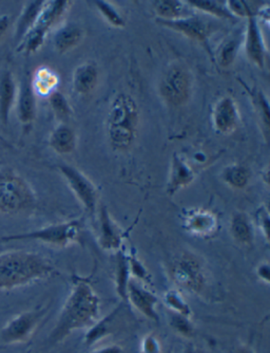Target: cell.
<instances>
[{"instance_id":"cell-15","label":"cell","mask_w":270,"mask_h":353,"mask_svg":"<svg viewBox=\"0 0 270 353\" xmlns=\"http://www.w3.org/2000/svg\"><path fill=\"white\" fill-rule=\"evenodd\" d=\"M125 232L113 219L106 206H101L98 211V243L101 249L116 252L123 249Z\"/></svg>"},{"instance_id":"cell-9","label":"cell","mask_w":270,"mask_h":353,"mask_svg":"<svg viewBox=\"0 0 270 353\" xmlns=\"http://www.w3.org/2000/svg\"><path fill=\"white\" fill-rule=\"evenodd\" d=\"M47 309L25 311L12 317L0 330V342L5 345L23 344L33 336Z\"/></svg>"},{"instance_id":"cell-12","label":"cell","mask_w":270,"mask_h":353,"mask_svg":"<svg viewBox=\"0 0 270 353\" xmlns=\"http://www.w3.org/2000/svg\"><path fill=\"white\" fill-rule=\"evenodd\" d=\"M211 121L214 130L218 134H231L236 132L241 121L236 101L229 95L218 99L212 108Z\"/></svg>"},{"instance_id":"cell-13","label":"cell","mask_w":270,"mask_h":353,"mask_svg":"<svg viewBox=\"0 0 270 353\" xmlns=\"http://www.w3.org/2000/svg\"><path fill=\"white\" fill-rule=\"evenodd\" d=\"M247 23L245 27L244 47L248 59L260 69H264L267 55V48L264 41L263 32L260 27L257 14L250 15L246 19Z\"/></svg>"},{"instance_id":"cell-26","label":"cell","mask_w":270,"mask_h":353,"mask_svg":"<svg viewBox=\"0 0 270 353\" xmlns=\"http://www.w3.org/2000/svg\"><path fill=\"white\" fill-rule=\"evenodd\" d=\"M121 307H116L114 310L111 311L108 315L103 319H97L96 322L88 328L83 343L87 347H92L98 344L101 341L108 338L109 335L112 334L115 328V322L120 315Z\"/></svg>"},{"instance_id":"cell-16","label":"cell","mask_w":270,"mask_h":353,"mask_svg":"<svg viewBox=\"0 0 270 353\" xmlns=\"http://www.w3.org/2000/svg\"><path fill=\"white\" fill-rule=\"evenodd\" d=\"M127 301L152 322H160V314L158 313V297L148 290L146 287L138 281L131 279L127 290Z\"/></svg>"},{"instance_id":"cell-23","label":"cell","mask_w":270,"mask_h":353,"mask_svg":"<svg viewBox=\"0 0 270 353\" xmlns=\"http://www.w3.org/2000/svg\"><path fill=\"white\" fill-rule=\"evenodd\" d=\"M49 145L61 156L73 154L77 148L76 132L67 123H59L50 134Z\"/></svg>"},{"instance_id":"cell-31","label":"cell","mask_w":270,"mask_h":353,"mask_svg":"<svg viewBox=\"0 0 270 353\" xmlns=\"http://www.w3.org/2000/svg\"><path fill=\"white\" fill-rule=\"evenodd\" d=\"M188 5L194 10L202 12L207 15L214 16L218 19L233 21L238 19L230 13L226 1H216V0H192L187 1Z\"/></svg>"},{"instance_id":"cell-14","label":"cell","mask_w":270,"mask_h":353,"mask_svg":"<svg viewBox=\"0 0 270 353\" xmlns=\"http://www.w3.org/2000/svg\"><path fill=\"white\" fill-rule=\"evenodd\" d=\"M156 23L167 28V29L174 30V31L180 33L184 37L198 41L202 45L207 47L208 39L210 35V28L208 21L202 19L200 16L192 15L183 19H176V21H162V19H156Z\"/></svg>"},{"instance_id":"cell-30","label":"cell","mask_w":270,"mask_h":353,"mask_svg":"<svg viewBox=\"0 0 270 353\" xmlns=\"http://www.w3.org/2000/svg\"><path fill=\"white\" fill-rule=\"evenodd\" d=\"M31 82L37 94L49 97L56 89L59 79L52 69L41 67L34 73L33 77H31Z\"/></svg>"},{"instance_id":"cell-1","label":"cell","mask_w":270,"mask_h":353,"mask_svg":"<svg viewBox=\"0 0 270 353\" xmlns=\"http://www.w3.org/2000/svg\"><path fill=\"white\" fill-rule=\"evenodd\" d=\"M101 312V299L86 279H75L56 324L50 333L53 344L63 342L75 331L90 328Z\"/></svg>"},{"instance_id":"cell-19","label":"cell","mask_w":270,"mask_h":353,"mask_svg":"<svg viewBox=\"0 0 270 353\" xmlns=\"http://www.w3.org/2000/svg\"><path fill=\"white\" fill-rule=\"evenodd\" d=\"M19 86L15 77L9 69L0 72V122L8 126L12 109L15 107Z\"/></svg>"},{"instance_id":"cell-29","label":"cell","mask_w":270,"mask_h":353,"mask_svg":"<svg viewBox=\"0 0 270 353\" xmlns=\"http://www.w3.org/2000/svg\"><path fill=\"white\" fill-rule=\"evenodd\" d=\"M130 277V270H129L127 252L122 249L116 252L114 281L115 290H116L117 295H118L123 301H127V290H128V285L131 281Z\"/></svg>"},{"instance_id":"cell-17","label":"cell","mask_w":270,"mask_h":353,"mask_svg":"<svg viewBox=\"0 0 270 353\" xmlns=\"http://www.w3.org/2000/svg\"><path fill=\"white\" fill-rule=\"evenodd\" d=\"M196 178V170L190 165L189 162L178 152H174L169 170L167 194L169 196L176 195V192L192 184Z\"/></svg>"},{"instance_id":"cell-20","label":"cell","mask_w":270,"mask_h":353,"mask_svg":"<svg viewBox=\"0 0 270 353\" xmlns=\"http://www.w3.org/2000/svg\"><path fill=\"white\" fill-rule=\"evenodd\" d=\"M245 28L234 30L228 37L222 41L216 53V59L218 66L222 68H229L236 61L242 46L244 45Z\"/></svg>"},{"instance_id":"cell-35","label":"cell","mask_w":270,"mask_h":353,"mask_svg":"<svg viewBox=\"0 0 270 353\" xmlns=\"http://www.w3.org/2000/svg\"><path fill=\"white\" fill-rule=\"evenodd\" d=\"M127 259H128L129 270H130L131 276L138 279L142 283L151 285L152 283V276L150 272L148 271L144 263H142L138 256L135 253L134 250L127 251Z\"/></svg>"},{"instance_id":"cell-45","label":"cell","mask_w":270,"mask_h":353,"mask_svg":"<svg viewBox=\"0 0 270 353\" xmlns=\"http://www.w3.org/2000/svg\"><path fill=\"white\" fill-rule=\"evenodd\" d=\"M185 353H202V351L200 350V349L196 348V346H194V345H189V346L186 348V350H185Z\"/></svg>"},{"instance_id":"cell-4","label":"cell","mask_w":270,"mask_h":353,"mask_svg":"<svg viewBox=\"0 0 270 353\" xmlns=\"http://www.w3.org/2000/svg\"><path fill=\"white\" fill-rule=\"evenodd\" d=\"M37 203V194L23 176L11 168L0 170V213H27L34 210Z\"/></svg>"},{"instance_id":"cell-5","label":"cell","mask_w":270,"mask_h":353,"mask_svg":"<svg viewBox=\"0 0 270 353\" xmlns=\"http://www.w3.org/2000/svg\"><path fill=\"white\" fill-rule=\"evenodd\" d=\"M83 231V222L79 219L49 224L39 230L25 233L11 234L3 237L5 243L12 241H39L57 248H67L79 243Z\"/></svg>"},{"instance_id":"cell-18","label":"cell","mask_w":270,"mask_h":353,"mask_svg":"<svg viewBox=\"0 0 270 353\" xmlns=\"http://www.w3.org/2000/svg\"><path fill=\"white\" fill-rule=\"evenodd\" d=\"M16 114L23 126H31L37 118V93L32 86L31 77L25 74L19 87L15 103Z\"/></svg>"},{"instance_id":"cell-7","label":"cell","mask_w":270,"mask_h":353,"mask_svg":"<svg viewBox=\"0 0 270 353\" xmlns=\"http://www.w3.org/2000/svg\"><path fill=\"white\" fill-rule=\"evenodd\" d=\"M194 84V77L187 67L180 63H172L160 77L158 93L169 106H184L191 98Z\"/></svg>"},{"instance_id":"cell-2","label":"cell","mask_w":270,"mask_h":353,"mask_svg":"<svg viewBox=\"0 0 270 353\" xmlns=\"http://www.w3.org/2000/svg\"><path fill=\"white\" fill-rule=\"evenodd\" d=\"M55 269L49 259L37 252L0 253V291H11L48 279Z\"/></svg>"},{"instance_id":"cell-33","label":"cell","mask_w":270,"mask_h":353,"mask_svg":"<svg viewBox=\"0 0 270 353\" xmlns=\"http://www.w3.org/2000/svg\"><path fill=\"white\" fill-rule=\"evenodd\" d=\"M49 104L55 118L59 123H67L72 116V107L67 97L61 91L55 90L49 95Z\"/></svg>"},{"instance_id":"cell-11","label":"cell","mask_w":270,"mask_h":353,"mask_svg":"<svg viewBox=\"0 0 270 353\" xmlns=\"http://www.w3.org/2000/svg\"><path fill=\"white\" fill-rule=\"evenodd\" d=\"M180 224L186 233L198 238H211L220 230V221L214 212L206 208L183 210Z\"/></svg>"},{"instance_id":"cell-43","label":"cell","mask_w":270,"mask_h":353,"mask_svg":"<svg viewBox=\"0 0 270 353\" xmlns=\"http://www.w3.org/2000/svg\"><path fill=\"white\" fill-rule=\"evenodd\" d=\"M10 28L9 15H0V43L3 37L7 34L8 30Z\"/></svg>"},{"instance_id":"cell-8","label":"cell","mask_w":270,"mask_h":353,"mask_svg":"<svg viewBox=\"0 0 270 353\" xmlns=\"http://www.w3.org/2000/svg\"><path fill=\"white\" fill-rule=\"evenodd\" d=\"M70 6L71 1L67 0L47 1L37 23L17 46V52L27 55L37 53L45 43L51 28L61 21Z\"/></svg>"},{"instance_id":"cell-37","label":"cell","mask_w":270,"mask_h":353,"mask_svg":"<svg viewBox=\"0 0 270 353\" xmlns=\"http://www.w3.org/2000/svg\"><path fill=\"white\" fill-rule=\"evenodd\" d=\"M252 101L255 102L258 116L263 127L264 134L266 138H268L269 136V103H268L267 97L264 94L263 91L259 90L255 94H252Z\"/></svg>"},{"instance_id":"cell-32","label":"cell","mask_w":270,"mask_h":353,"mask_svg":"<svg viewBox=\"0 0 270 353\" xmlns=\"http://www.w3.org/2000/svg\"><path fill=\"white\" fill-rule=\"evenodd\" d=\"M163 303L172 313L191 317L192 310L189 303L178 289H168L163 294Z\"/></svg>"},{"instance_id":"cell-24","label":"cell","mask_w":270,"mask_h":353,"mask_svg":"<svg viewBox=\"0 0 270 353\" xmlns=\"http://www.w3.org/2000/svg\"><path fill=\"white\" fill-rule=\"evenodd\" d=\"M45 3L47 1H41V0H34V1L25 3L21 15L16 21L14 39L17 43H21V39L31 31L32 28L37 23L39 15L45 8Z\"/></svg>"},{"instance_id":"cell-36","label":"cell","mask_w":270,"mask_h":353,"mask_svg":"<svg viewBox=\"0 0 270 353\" xmlns=\"http://www.w3.org/2000/svg\"><path fill=\"white\" fill-rule=\"evenodd\" d=\"M170 326L178 335L185 339L194 338L196 333V326L192 323L191 317L172 313L170 315Z\"/></svg>"},{"instance_id":"cell-39","label":"cell","mask_w":270,"mask_h":353,"mask_svg":"<svg viewBox=\"0 0 270 353\" xmlns=\"http://www.w3.org/2000/svg\"><path fill=\"white\" fill-rule=\"evenodd\" d=\"M256 227L261 232L266 241H269V222L270 214L268 206L262 204L259 206L255 214Z\"/></svg>"},{"instance_id":"cell-28","label":"cell","mask_w":270,"mask_h":353,"mask_svg":"<svg viewBox=\"0 0 270 353\" xmlns=\"http://www.w3.org/2000/svg\"><path fill=\"white\" fill-rule=\"evenodd\" d=\"M221 179L229 188L234 190H244L249 184L251 172L249 168L243 164L232 163L223 168Z\"/></svg>"},{"instance_id":"cell-27","label":"cell","mask_w":270,"mask_h":353,"mask_svg":"<svg viewBox=\"0 0 270 353\" xmlns=\"http://www.w3.org/2000/svg\"><path fill=\"white\" fill-rule=\"evenodd\" d=\"M154 8L158 19L162 21H176L194 14L187 1L180 0H158L154 1Z\"/></svg>"},{"instance_id":"cell-21","label":"cell","mask_w":270,"mask_h":353,"mask_svg":"<svg viewBox=\"0 0 270 353\" xmlns=\"http://www.w3.org/2000/svg\"><path fill=\"white\" fill-rule=\"evenodd\" d=\"M98 79L99 69L96 63L93 61H83L73 72V89L81 95L90 94L98 85Z\"/></svg>"},{"instance_id":"cell-25","label":"cell","mask_w":270,"mask_h":353,"mask_svg":"<svg viewBox=\"0 0 270 353\" xmlns=\"http://www.w3.org/2000/svg\"><path fill=\"white\" fill-rule=\"evenodd\" d=\"M230 234L238 245L250 247L255 243V225L244 212H236L230 219Z\"/></svg>"},{"instance_id":"cell-46","label":"cell","mask_w":270,"mask_h":353,"mask_svg":"<svg viewBox=\"0 0 270 353\" xmlns=\"http://www.w3.org/2000/svg\"><path fill=\"white\" fill-rule=\"evenodd\" d=\"M0 145L7 146V148L10 146L9 141L5 137L1 136V134H0Z\"/></svg>"},{"instance_id":"cell-40","label":"cell","mask_w":270,"mask_h":353,"mask_svg":"<svg viewBox=\"0 0 270 353\" xmlns=\"http://www.w3.org/2000/svg\"><path fill=\"white\" fill-rule=\"evenodd\" d=\"M163 347L160 339L154 333L145 335L141 342V352L142 353H162Z\"/></svg>"},{"instance_id":"cell-22","label":"cell","mask_w":270,"mask_h":353,"mask_svg":"<svg viewBox=\"0 0 270 353\" xmlns=\"http://www.w3.org/2000/svg\"><path fill=\"white\" fill-rule=\"evenodd\" d=\"M86 32L76 23H67L61 26L53 37V45L59 53L69 52L81 45Z\"/></svg>"},{"instance_id":"cell-38","label":"cell","mask_w":270,"mask_h":353,"mask_svg":"<svg viewBox=\"0 0 270 353\" xmlns=\"http://www.w3.org/2000/svg\"><path fill=\"white\" fill-rule=\"evenodd\" d=\"M228 10L230 13L236 17V19H248L250 15H253L256 13L255 9L252 8L251 3L247 1H241V0H229L226 1Z\"/></svg>"},{"instance_id":"cell-34","label":"cell","mask_w":270,"mask_h":353,"mask_svg":"<svg viewBox=\"0 0 270 353\" xmlns=\"http://www.w3.org/2000/svg\"><path fill=\"white\" fill-rule=\"evenodd\" d=\"M93 3L96 7L97 11L106 19L109 25L114 28H118V29L126 27V19L123 17L120 12L115 9L112 3H108V1H103V0H96Z\"/></svg>"},{"instance_id":"cell-3","label":"cell","mask_w":270,"mask_h":353,"mask_svg":"<svg viewBox=\"0 0 270 353\" xmlns=\"http://www.w3.org/2000/svg\"><path fill=\"white\" fill-rule=\"evenodd\" d=\"M140 128V107L132 95L120 92L109 107L106 132L112 150L125 152L130 150L138 139Z\"/></svg>"},{"instance_id":"cell-42","label":"cell","mask_w":270,"mask_h":353,"mask_svg":"<svg viewBox=\"0 0 270 353\" xmlns=\"http://www.w3.org/2000/svg\"><path fill=\"white\" fill-rule=\"evenodd\" d=\"M91 353H125V351L120 345L113 344L95 349Z\"/></svg>"},{"instance_id":"cell-41","label":"cell","mask_w":270,"mask_h":353,"mask_svg":"<svg viewBox=\"0 0 270 353\" xmlns=\"http://www.w3.org/2000/svg\"><path fill=\"white\" fill-rule=\"evenodd\" d=\"M256 275L262 283L269 285L270 283V265L267 261H263L256 268Z\"/></svg>"},{"instance_id":"cell-10","label":"cell","mask_w":270,"mask_h":353,"mask_svg":"<svg viewBox=\"0 0 270 353\" xmlns=\"http://www.w3.org/2000/svg\"><path fill=\"white\" fill-rule=\"evenodd\" d=\"M59 170L81 205L88 213L94 214L98 206V192L89 176L70 164H61Z\"/></svg>"},{"instance_id":"cell-6","label":"cell","mask_w":270,"mask_h":353,"mask_svg":"<svg viewBox=\"0 0 270 353\" xmlns=\"http://www.w3.org/2000/svg\"><path fill=\"white\" fill-rule=\"evenodd\" d=\"M170 277L178 288L194 294H202L207 288L205 263L192 252L184 251L172 261Z\"/></svg>"},{"instance_id":"cell-44","label":"cell","mask_w":270,"mask_h":353,"mask_svg":"<svg viewBox=\"0 0 270 353\" xmlns=\"http://www.w3.org/2000/svg\"><path fill=\"white\" fill-rule=\"evenodd\" d=\"M228 353H256V351L248 345H239V346L230 349Z\"/></svg>"}]
</instances>
